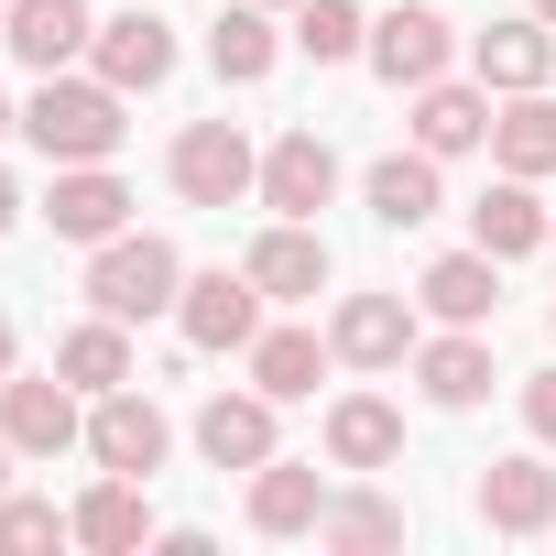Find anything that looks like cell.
I'll return each mask as SVG.
<instances>
[{"instance_id":"obj_3","label":"cell","mask_w":556,"mask_h":556,"mask_svg":"<svg viewBox=\"0 0 556 556\" xmlns=\"http://www.w3.org/2000/svg\"><path fill=\"white\" fill-rule=\"evenodd\" d=\"M164 175H175V197H186V207H240V197H262V153H251V131H240V121H186Z\"/></svg>"},{"instance_id":"obj_18","label":"cell","mask_w":556,"mask_h":556,"mask_svg":"<svg viewBox=\"0 0 556 556\" xmlns=\"http://www.w3.org/2000/svg\"><path fill=\"white\" fill-rule=\"evenodd\" d=\"M480 523L491 534H545L556 523V469L545 458H491L480 469Z\"/></svg>"},{"instance_id":"obj_14","label":"cell","mask_w":556,"mask_h":556,"mask_svg":"<svg viewBox=\"0 0 556 556\" xmlns=\"http://www.w3.org/2000/svg\"><path fill=\"white\" fill-rule=\"evenodd\" d=\"M328 197H339V153H328L317 131H285V142L262 153V207H273V218H317Z\"/></svg>"},{"instance_id":"obj_24","label":"cell","mask_w":556,"mask_h":556,"mask_svg":"<svg viewBox=\"0 0 556 556\" xmlns=\"http://www.w3.org/2000/svg\"><path fill=\"white\" fill-rule=\"evenodd\" d=\"M415 382H426V404L469 415V404L491 393V350H480V328H447V339H426V350H415Z\"/></svg>"},{"instance_id":"obj_5","label":"cell","mask_w":556,"mask_h":556,"mask_svg":"<svg viewBox=\"0 0 556 556\" xmlns=\"http://www.w3.org/2000/svg\"><path fill=\"white\" fill-rule=\"evenodd\" d=\"M262 285L251 273H186V295H175V328H186V350H251L262 339Z\"/></svg>"},{"instance_id":"obj_16","label":"cell","mask_w":556,"mask_h":556,"mask_svg":"<svg viewBox=\"0 0 556 556\" xmlns=\"http://www.w3.org/2000/svg\"><path fill=\"white\" fill-rule=\"evenodd\" d=\"M469 240L491 251V262H523V251H545L556 240V218H545V197H534V175H502L480 207H469Z\"/></svg>"},{"instance_id":"obj_11","label":"cell","mask_w":556,"mask_h":556,"mask_svg":"<svg viewBox=\"0 0 556 556\" xmlns=\"http://www.w3.org/2000/svg\"><path fill=\"white\" fill-rule=\"evenodd\" d=\"M251 285L273 295V306H306V295H328V240H317V218H273L262 240H251Z\"/></svg>"},{"instance_id":"obj_34","label":"cell","mask_w":556,"mask_h":556,"mask_svg":"<svg viewBox=\"0 0 556 556\" xmlns=\"http://www.w3.org/2000/svg\"><path fill=\"white\" fill-rule=\"evenodd\" d=\"M0 382H12V317H0Z\"/></svg>"},{"instance_id":"obj_40","label":"cell","mask_w":556,"mask_h":556,"mask_svg":"<svg viewBox=\"0 0 556 556\" xmlns=\"http://www.w3.org/2000/svg\"><path fill=\"white\" fill-rule=\"evenodd\" d=\"M545 534H556V523H545Z\"/></svg>"},{"instance_id":"obj_30","label":"cell","mask_w":556,"mask_h":556,"mask_svg":"<svg viewBox=\"0 0 556 556\" xmlns=\"http://www.w3.org/2000/svg\"><path fill=\"white\" fill-rule=\"evenodd\" d=\"M295 45H306L317 66H350V55L371 45V23L350 12V0H295Z\"/></svg>"},{"instance_id":"obj_8","label":"cell","mask_w":556,"mask_h":556,"mask_svg":"<svg viewBox=\"0 0 556 556\" xmlns=\"http://www.w3.org/2000/svg\"><path fill=\"white\" fill-rule=\"evenodd\" d=\"M45 229L55 240H121L131 229V186L110 175V164H55V186H45Z\"/></svg>"},{"instance_id":"obj_12","label":"cell","mask_w":556,"mask_h":556,"mask_svg":"<svg viewBox=\"0 0 556 556\" xmlns=\"http://www.w3.org/2000/svg\"><path fill=\"white\" fill-rule=\"evenodd\" d=\"M328 350H339L350 371H393V361H415V306H404V295H350V306L328 317Z\"/></svg>"},{"instance_id":"obj_10","label":"cell","mask_w":556,"mask_h":556,"mask_svg":"<svg viewBox=\"0 0 556 556\" xmlns=\"http://www.w3.org/2000/svg\"><path fill=\"white\" fill-rule=\"evenodd\" d=\"M0 45H12L34 77H66L99 45V23H88V0H12V12H0Z\"/></svg>"},{"instance_id":"obj_31","label":"cell","mask_w":556,"mask_h":556,"mask_svg":"<svg viewBox=\"0 0 556 556\" xmlns=\"http://www.w3.org/2000/svg\"><path fill=\"white\" fill-rule=\"evenodd\" d=\"M66 534H77V513H55L34 491H0V556H34V545H66Z\"/></svg>"},{"instance_id":"obj_27","label":"cell","mask_w":556,"mask_h":556,"mask_svg":"<svg viewBox=\"0 0 556 556\" xmlns=\"http://www.w3.org/2000/svg\"><path fill=\"white\" fill-rule=\"evenodd\" d=\"M491 153H502V175H556V99L523 88L513 110H491Z\"/></svg>"},{"instance_id":"obj_6","label":"cell","mask_w":556,"mask_h":556,"mask_svg":"<svg viewBox=\"0 0 556 556\" xmlns=\"http://www.w3.org/2000/svg\"><path fill=\"white\" fill-rule=\"evenodd\" d=\"M0 437H12L23 458H66L77 437H88V415H77V382L66 371H45V382H0Z\"/></svg>"},{"instance_id":"obj_1","label":"cell","mask_w":556,"mask_h":556,"mask_svg":"<svg viewBox=\"0 0 556 556\" xmlns=\"http://www.w3.org/2000/svg\"><path fill=\"white\" fill-rule=\"evenodd\" d=\"M175 295H186V262H175V240H153V229H121V240H99V251H88V306H99V317L142 328V317H175Z\"/></svg>"},{"instance_id":"obj_15","label":"cell","mask_w":556,"mask_h":556,"mask_svg":"<svg viewBox=\"0 0 556 556\" xmlns=\"http://www.w3.org/2000/svg\"><path fill=\"white\" fill-rule=\"evenodd\" d=\"M469 66H480V88H502V99H523V88H545L556 77V23H491V34H469Z\"/></svg>"},{"instance_id":"obj_33","label":"cell","mask_w":556,"mask_h":556,"mask_svg":"<svg viewBox=\"0 0 556 556\" xmlns=\"http://www.w3.org/2000/svg\"><path fill=\"white\" fill-rule=\"evenodd\" d=\"M12 218H23V186H12V175H0V229H12Z\"/></svg>"},{"instance_id":"obj_7","label":"cell","mask_w":556,"mask_h":556,"mask_svg":"<svg viewBox=\"0 0 556 556\" xmlns=\"http://www.w3.org/2000/svg\"><path fill=\"white\" fill-rule=\"evenodd\" d=\"M361 55H371V77H382V88H437V77H447V55H458V34L426 12V0H404V12H382V23H371V45H361Z\"/></svg>"},{"instance_id":"obj_21","label":"cell","mask_w":556,"mask_h":556,"mask_svg":"<svg viewBox=\"0 0 556 556\" xmlns=\"http://www.w3.org/2000/svg\"><path fill=\"white\" fill-rule=\"evenodd\" d=\"M361 197H371V218H382V229H426V218L447 207V186H437V153H426V142H415V153H382Z\"/></svg>"},{"instance_id":"obj_35","label":"cell","mask_w":556,"mask_h":556,"mask_svg":"<svg viewBox=\"0 0 556 556\" xmlns=\"http://www.w3.org/2000/svg\"><path fill=\"white\" fill-rule=\"evenodd\" d=\"M12 458H23V447H12V437H0V491H12Z\"/></svg>"},{"instance_id":"obj_19","label":"cell","mask_w":556,"mask_h":556,"mask_svg":"<svg viewBox=\"0 0 556 556\" xmlns=\"http://www.w3.org/2000/svg\"><path fill=\"white\" fill-rule=\"evenodd\" d=\"M317 523H328V469H295V458L251 469V534H317Z\"/></svg>"},{"instance_id":"obj_26","label":"cell","mask_w":556,"mask_h":556,"mask_svg":"<svg viewBox=\"0 0 556 556\" xmlns=\"http://www.w3.org/2000/svg\"><path fill=\"white\" fill-rule=\"evenodd\" d=\"M77 545H99V556H131V545H153V502H142V480H99L88 502H77Z\"/></svg>"},{"instance_id":"obj_23","label":"cell","mask_w":556,"mask_h":556,"mask_svg":"<svg viewBox=\"0 0 556 556\" xmlns=\"http://www.w3.org/2000/svg\"><path fill=\"white\" fill-rule=\"evenodd\" d=\"M328 361H339V350H328L317 328H262V339H251V382H262L273 404H306V393L328 382Z\"/></svg>"},{"instance_id":"obj_17","label":"cell","mask_w":556,"mask_h":556,"mask_svg":"<svg viewBox=\"0 0 556 556\" xmlns=\"http://www.w3.org/2000/svg\"><path fill=\"white\" fill-rule=\"evenodd\" d=\"M197 447H207V469H262V458H273V393H262V382H251V393H207Z\"/></svg>"},{"instance_id":"obj_25","label":"cell","mask_w":556,"mask_h":556,"mask_svg":"<svg viewBox=\"0 0 556 556\" xmlns=\"http://www.w3.org/2000/svg\"><path fill=\"white\" fill-rule=\"evenodd\" d=\"M55 371H66L88 404H99V393H121V382H131V328H121V317H88V328H66V339H55Z\"/></svg>"},{"instance_id":"obj_36","label":"cell","mask_w":556,"mask_h":556,"mask_svg":"<svg viewBox=\"0 0 556 556\" xmlns=\"http://www.w3.org/2000/svg\"><path fill=\"white\" fill-rule=\"evenodd\" d=\"M523 12H534V23H556V0H523Z\"/></svg>"},{"instance_id":"obj_32","label":"cell","mask_w":556,"mask_h":556,"mask_svg":"<svg viewBox=\"0 0 556 556\" xmlns=\"http://www.w3.org/2000/svg\"><path fill=\"white\" fill-rule=\"evenodd\" d=\"M523 426L556 447V371H534V382H523Z\"/></svg>"},{"instance_id":"obj_22","label":"cell","mask_w":556,"mask_h":556,"mask_svg":"<svg viewBox=\"0 0 556 556\" xmlns=\"http://www.w3.org/2000/svg\"><path fill=\"white\" fill-rule=\"evenodd\" d=\"M328 458H339V469H393V458H404V415H393L382 393H339V404H328Z\"/></svg>"},{"instance_id":"obj_39","label":"cell","mask_w":556,"mask_h":556,"mask_svg":"<svg viewBox=\"0 0 556 556\" xmlns=\"http://www.w3.org/2000/svg\"><path fill=\"white\" fill-rule=\"evenodd\" d=\"M0 12H12V0H0Z\"/></svg>"},{"instance_id":"obj_38","label":"cell","mask_w":556,"mask_h":556,"mask_svg":"<svg viewBox=\"0 0 556 556\" xmlns=\"http://www.w3.org/2000/svg\"><path fill=\"white\" fill-rule=\"evenodd\" d=\"M0 131H12V99H0Z\"/></svg>"},{"instance_id":"obj_4","label":"cell","mask_w":556,"mask_h":556,"mask_svg":"<svg viewBox=\"0 0 556 556\" xmlns=\"http://www.w3.org/2000/svg\"><path fill=\"white\" fill-rule=\"evenodd\" d=\"M164 447H175V426H164V404H153V393H131V382H121V393H99V404H88V458H99V469L153 480V469H164Z\"/></svg>"},{"instance_id":"obj_2","label":"cell","mask_w":556,"mask_h":556,"mask_svg":"<svg viewBox=\"0 0 556 556\" xmlns=\"http://www.w3.org/2000/svg\"><path fill=\"white\" fill-rule=\"evenodd\" d=\"M23 131H34L45 164H110L121 153V88L110 77H45L34 110H23Z\"/></svg>"},{"instance_id":"obj_9","label":"cell","mask_w":556,"mask_h":556,"mask_svg":"<svg viewBox=\"0 0 556 556\" xmlns=\"http://www.w3.org/2000/svg\"><path fill=\"white\" fill-rule=\"evenodd\" d=\"M88 66H99V77H110L121 99H131V88H164V77H175V23L131 0V12H110V23H99Z\"/></svg>"},{"instance_id":"obj_37","label":"cell","mask_w":556,"mask_h":556,"mask_svg":"<svg viewBox=\"0 0 556 556\" xmlns=\"http://www.w3.org/2000/svg\"><path fill=\"white\" fill-rule=\"evenodd\" d=\"M262 12H295V0H262Z\"/></svg>"},{"instance_id":"obj_20","label":"cell","mask_w":556,"mask_h":556,"mask_svg":"<svg viewBox=\"0 0 556 556\" xmlns=\"http://www.w3.org/2000/svg\"><path fill=\"white\" fill-rule=\"evenodd\" d=\"M415 142L447 164V153H480L491 142V88H458V77H437V88H415Z\"/></svg>"},{"instance_id":"obj_28","label":"cell","mask_w":556,"mask_h":556,"mask_svg":"<svg viewBox=\"0 0 556 556\" xmlns=\"http://www.w3.org/2000/svg\"><path fill=\"white\" fill-rule=\"evenodd\" d=\"M207 66H218L229 88H262V77H273V12H262V0H240V12L207 23Z\"/></svg>"},{"instance_id":"obj_29","label":"cell","mask_w":556,"mask_h":556,"mask_svg":"<svg viewBox=\"0 0 556 556\" xmlns=\"http://www.w3.org/2000/svg\"><path fill=\"white\" fill-rule=\"evenodd\" d=\"M328 545H350V556H371V545H404V502H382V491H328V523H317Z\"/></svg>"},{"instance_id":"obj_13","label":"cell","mask_w":556,"mask_h":556,"mask_svg":"<svg viewBox=\"0 0 556 556\" xmlns=\"http://www.w3.org/2000/svg\"><path fill=\"white\" fill-rule=\"evenodd\" d=\"M415 306L437 317V328H480L491 306H502V262L469 240V251H447V262H426L415 273Z\"/></svg>"}]
</instances>
